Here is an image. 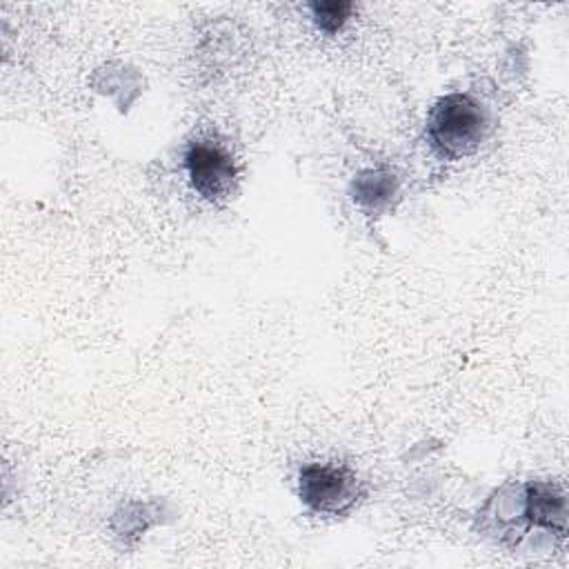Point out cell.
Masks as SVG:
<instances>
[{
  "instance_id": "3957f363",
  "label": "cell",
  "mask_w": 569,
  "mask_h": 569,
  "mask_svg": "<svg viewBox=\"0 0 569 569\" xmlns=\"http://www.w3.org/2000/svg\"><path fill=\"white\" fill-rule=\"evenodd\" d=\"M187 180L204 202L220 204L231 198L238 184V164L231 151L213 138H196L182 156Z\"/></svg>"
},
{
  "instance_id": "8992f818",
  "label": "cell",
  "mask_w": 569,
  "mask_h": 569,
  "mask_svg": "<svg viewBox=\"0 0 569 569\" xmlns=\"http://www.w3.org/2000/svg\"><path fill=\"white\" fill-rule=\"evenodd\" d=\"M311 9V18L316 22V27L322 31V33H338L345 22L349 20L351 16V9L353 4L351 2H345V0H327V2H311L309 4Z\"/></svg>"
},
{
  "instance_id": "7a4b0ae2",
  "label": "cell",
  "mask_w": 569,
  "mask_h": 569,
  "mask_svg": "<svg viewBox=\"0 0 569 569\" xmlns=\"http://www.w3.org/2000/svg\"><path fill=\"white\" fill-rule=\"evenodd\" d=\"M362 493V480L349 465L307 462L298 471V496L318 516H347Z\"/></svg>"
},
{
  "instance_id": "277c9868",
  "label": "cell",
  "mask_w": 569,
  "mask_h": 569,
  "mask_svg": "<svg viewBox=\"0 0 569 569\" xmlns=\"http://www.w3.org/2000/svg\"><path fill=\"white\" fill-rule=\"evenodd\" d=\"M525 513L536 527L565 533L567 527V498L565 491L551 482L538 480L527 487Z\"/></svg>"
},
{
  "instance_id": "5b68a950",
  "label": "cell",
  "mask_w": 569,
  "mask_h": 569,
  "mask_svg": "<svg viewBox=\"0 0 569 569\" xmlns=\"http://www.w3.org/2000/svg\"><path fill=\"white\" fill-rule=\"evenodd\" d=\"M396 191V178L382 169H369L353 180V200L369 213L389 209Z\"/></svg>"
},
{
  "instance_id": "6da1fadb",
  "label": "cell",
  "mask_w": 569,
  "mask_h": 569,
  "mask_svg": "<svg viewBox=\"0 0 569 569\" xmlns=\"http://www.w3.org/2000/svg\"><path fill=\"white\" fill-rule=\"evenodd\" d=\"M487 133L489 116L469 93L442 96L427 118V140L442 160H462L476 153Z\"/></svg>"
}]
</instances>
